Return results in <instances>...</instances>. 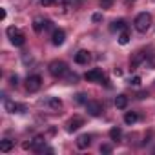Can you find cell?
<instances>
[{
  "label": "cell",
  "mask_w": 155,
  "mask_h": 155,
  "mask_svg": "<svg viewBox=\"0 0 155 155\" xmlns=\"http://www.w3.org/2000/svg\"><path fill=\"white\" fill-rule=\"evenodd\" d=\"M130 84L131 86H140V77H133V79H130Z\"/></svg>",
  "instance_id": "cell-25"
},
{
  "label": "cell",
  "mask_w": 155,
  "mask_h": 155,
  "mask_svg": "<svg viewBox=\"0 0 155 155\" xmlns=\"http://www.w3.org/2000/svg\"><path fill=\"white\" fill-rule=\"evenodd\" d=\"M82 124H84V119L75 117V119H71V120L68 122V131H77V130H79Z\"/></svg>",
  "instance_id": "cell-11"
},
{
  "label": "cell",
  "mask_w": 155,
  "mask_h": 155,
  "mask_svg": "<svg viewBox=\"0 0 155 155\" xmlns=\"http://www.w3.org/2000/svg\"><path fill=\"white\" fill-rule=\"evenodd\" d=\"M111 150H113V148H111L110 144H102V146H101V153H111Z\"/></svg>",
  "instance_id": "cell-24"
},
{
  "label": "cell",
  "mask_w": 155,
  "mask_h": 155,
  "mask_svg": "<svg viewBox=\"0 0 155 155\" xmlns=\"http://www.w3.org/2000/svg\"><path fill=\"white\" fill-rule=\"evenodd\" d=\"M128 42H130V33L124 29V31L119 35V44H122V46H124V44H128Z\"/></svg>",
  "instance_id": "cell-21"
},
{
  "label": "cell",
  "mask_w": 155,
  "mask_h": 155,
  "mask_svg": "<svg viewBox=\"0 0 155 155\" xmlns=\"http://www.w3.org/2000/svg\"><path fill=\"white\" fill-rule=\"evenodd\" d=\"M133 24H135V29L139 33H146L150 29V26H151V15L150 13H139L135 17V22Z\"/></svg>",
  "instance_id": "cell-1"
},
{
  "label": "cell",
  "mask_w": 155,
  "mask_h": 155,
  "mask_svg": "<svg viewBox=\"0 0 155 155\" xmlns=\"http://www.w3.org/2000/svg\"><path fill=\"white\" fill-rule=\"evenodd\" d=\"M64 40H66V33H64L62 29H55L53 35H51V42H53L55 46H62Z\"/></svg>",
  "instance_id": "cell-7"
},
{
  "label": "cell",
  "mask_w": 155,
  "mask_h": 155,
  "mask_svg": "<svg viewBox=\"0 0 155 155\" xmlns=\"http://www.w3.org/2000/svg\"><path fill=\"white\" fill-rule=\"evenodd\" d=\"M90 58H91V55H90V51H86V49L75 53V62H77V64H88Z\"/></svg>",
  "instance_id": "cell-9"
},
{
  "label": "cell",
  "mask_w": 155,
  "mask_h": 155,
  "mask_svg": "<svg viewBox=\"0 0 155 155\" xmlns=\"http://www.w3.org/2000/svg\"><path fill=\"white\" fill-rule=\"evenodd\" d=\"M120 137H122V130L120 128H111L110 130V139L111 140H119Z\"/></svg>",
  "instance_id": "cell-19"
},
{
  "label": "cell",
  "mask_w": 155,
  "mask_h": 155,
  "mask_svg": "<svg viewBox=\"0 0 155 155\" xmlns=\"http://www.w3.org/2000/svg\"><path fill=\"white\" fill-rule=\"evenodd\" d=\"M9 82H11L13 86H17V84H18V77H17V75H13L11 79H9Z\"/></svg>",
  "instance_id": "cell-29"
},
{
  "label": "cell",
  "mask_w": 155,
  "mask_h": 155,
  "mask_svg": "<svg viewBox=\"0 0 155 155\" xmlns=\"http://www.w3.org/2000/svg\"><path fill=\"white\" fill-rule=\"evenodd\" d=\"M137 97H139V99H146V97H148V93H146V91H142V93H139Z\"/></svg>",
  "instance_id": "cell-30"
},
{
  "label": "cell",
  "mask_w": 155,
  "mask_h": 155,
  "mask_svg": "<svg viewBox=\"0 0 155 155\" xmlns=\"http://www.w3.org/2000/svg\"><path fill=\"white\" fill-rule=\"evenodd\" d=\"M142 60H144V55H142V53H137V55L131 58V62H130V64H131V69H135V68H137Z\"/></svg>",
  "instance_id": "cell-20"
},
{
  "label": "cell",
  "mask_w": 155,
  "mask_h": 155,
  "mask_svg": "<svg viewBox=\"0 0 155 155\" xmlns=\"http://www.w3.org/2000/svg\"><path fill=\"white\" fill-rule=\"evenodd\" d=\"M91 142V135H79L77 137V148H81V150H86Z\"/></svg>",
  "instance_id": "cell-10"
},
{
  "label": "cell",
  "mask_w": 155,
  "mask_h": 155,
  "mask_svg": "<svg viewBox=\"0 0 155 155\" xmlns=\"http://www.w3.org/2000/svg\"><path fill=\"white\" fill-rule=\"evenodd\" d=\"M11 150H13V140H9V139L0 140V151H2V153H8Z\"/></svg>",
  "instance_id": "cell-15"
},
{
  "label": "cell",
  "mask_w": 155,
  "mask_h": 155,
  "mask_svg": "<svg viewBox=\"0 0 155 155\" xmlns=\"http://www.w3.org/2000/svg\"><path fill=\"white\" fill-rule=\"evenodd\" d=\"M84 77H86L88 82H101V81H102V71H101V69H91V71H88Z\"/></svg>",
  "instance_id": "cell-6"
},
{
  "label": "cell",
  "mask_w": 155,
  "mask_h": 155,
  "mask_svg": "<svg viewBox=\"0 0 155 155\" xmlns=\"http://www.w3.org/2000/svg\"><path fill=\"white\" fill-rule=\"evenodd\" d=\"M9 38H11V44H13V46H22V44L26 42V37H24L20 31H18V33H15V35H13V37H9Z\"/></svg>",
  "instance_id": "cell-16"
},
{
  "label": "cell",
  "mask_w": 155,
  "mask_h": 155,
  "mask_svg": "<svg viewBox=\"0 0 155 155\" xmlns=\"http://www.w3.org/2000/svg\"><path fill=\"white\" fill-rule=\"evenodd\" d=\"M15 33H18V29H17V28H8V35H9V37H13Z\"/></svg>",
  "instance_id": "cell-28"
},
{
  "label": "cell",
  "mask_w": 155,
  "mask_h": 155,
  "mask_svg": "<svg viewBox=\"0 0 155 155\" xmlns=\"http://www.w3.org/2000/svg\"><path fill=\"white\" fill-rule=\"evenodd\" d=\"M46 148V139L42 137V135H37L33 140H31V150H35V151H42Z\"/></svg>",
  "instance_id": "cell-8"
},
{
  "label": "cell",
  "mask_w": 155,
  "mask_h": 155,
  "mask_svg": "<svg viewBox=\"0 0 155 155\" xmlns=\"http://www.w3.org/2000/svg\"><path fill=\"white\" fill-rule=\"evenodd\" d=\"M0 18H2V20L6 18V9H0Z\"/></svg>",
  "instance_id": "cell-31"
},
{
  "label": "cell",
  "mask_w": 155,
  "mask_h": 155,
  "mask_svg": "<svg viewBox=\"0 0 155 155\" xmlns=\"http://www.w3.org/2000/svg\"><path fill=\"white\" fill-rule=\"evenodd\" d=\"M4 108H6V111H9V113H24V111H26V106H24V104H17V102H13V101H6V102H4Z\"/></svg>",
  "instance_id": "cell-4"
},
{
  "label": "cell",
  "mask_w": 155,
  "mask_h": 155,
  "mask_svg": "<svg viewBox=\"0 0 155 155\" xmlns=\"http://www.w3.org/2000/svg\"><path fill=\"white\" fill-rule=\"evenodd\" d=\"M113 73H115V75H122V69H119V68H115V69H113Z\"/></svg>",
  "instance_id": "cell-32"
},
{
  "label": "cell",
  "mask_w": 155,
  "mask_h": 155,
  "mask_svg": "<svg viewBox=\"0 0 155 155\" xmlns=\"http://www.w3.org/2000/svg\"><path fill=\"white\" fill-rule=\"evenodd\" d=\"M46 104H48V108H49V110H55V111L62 108V101H60V99H57V97H49Z\"/></svg>",
  "instance_id": "cell-12"
},
{
  "label": "cell",
  "mask_w": 155,
  "mask_h": 155,
  "mask_svg": "<svg viewBox=\"0 0 155 155\" xmlns=\"http://www.w3.org/2000/svg\"><path fill=\"white\" fill-rule=\"evenodd\" d=\"M86 110H88V113H90L91 117H99L101 111H102V106H101L99 102H95V101H88V102H86Z\"/></svg>",
  "instance_id": "cell-5"
},
{
  "label": "cell",
  "mask_w": 155,
  "mask_h": 155,
  "mask_svg": "<svg viewBox=\"0 0 155 155\" xmlns=\"http://www.w3.org/2000/svg\"><path fill=\"white\" fill-rule=\"evenodd\" d=\"M137 119H139V115H137L135 111H128V113L124 115V122H126V124H135Z\"/></svg>",
  "instance_id": "cell-18"
},
{
  "label": "cell",
  "mask_w": 155,
  "mask_h": 155,
  "mask_svg": "<svg viewBox=\"0 0 155 155\" xmlns=\"http://www.w3.org/2000/svg\"><path fill=\"white\" fill-rule=\"evenodd\" d=\"M57 2V0H40V6H44V8H48V6H53Z\"/></svg>",
  "instance_id": "cell-26"
},
{
  "label": "cell",
  "mask_w": 155,
  "mask_h": 155,
  "mask_svg": "<svg viewBox=\"0 0 155 155\" xmlns=\"http://www.w3.org/2000/svg\"><path fill=\"white\" fill-rule=\"evenodd\" d=\"M113 2H115V0H101V8L102 9H110L113 6Z\"/></svg>",
  "instance_id": "cell-22"
},
{
  "label": "cell",
  "mask_w": 155,
  "mask_h": 155,
  "mask_svg": "<svg viewBox=\"0 0 155 155\" xmlns=\"http://www.w3.org/2000/svg\"><path fill=\"white\" fill-rule=\"evenodd\" d=\"M33 29H35L37 33H40L42 29H46V20H44L42 17H35V20H33Z\"/></svg>",
  "instance_id": "cell-13"
},
{
  "label": "cell",
  "mask_w": 155,
  "mask_h": 155,
  "mask_svg": "<svg viewBox=\"0 0 155 155\" xmlns=\"http://www.w3.org/2000/svg\"><path fill=\"white\" fill-rule=\"evenodd\" d=\"M75 99H77V102H81V104H86V102H88V99H86V95H84V93H79Z\"/></svg>",
  "instance_id": "cell-23"
},
{
  "label": "cell",
  "mask_w": 155,
  "mask_h": 155,
  "mask_svg": "<svg viewBox=\"0 0 155 155\" xmlns=\"http://www.w3.org/2000/svg\"><path fill=\"white\" fill-rule=\"evenodd\" d=\"M40 86H42V77H40V75H31V77H28V81H26V90H28L29 93L40 90Z\"/></svg>",
  "instance_id": "cell-3"
},
{
  "label": "cell",
  "mask_w": 155,
  "mask_h": 155,
  "mask_svg": "<svg viewBox=\"0 0 155 155\" xmlns=\"http://www.w3.org/2000/svg\"><path fill=\"white\" fill-rule=\"evenodd\" d=\"M91 20H93V22H101V20H102V15H101V13H95V15L91 17Z\"/></svg>",
  "instance_id": "cell-27"
},
{
  "label": "cell",
  "mask_w": 155,
  "mask_h": 155,
  "mask_svg": "<svg viewBox=\"0 0 155 155\" xmlns=\"http://www.w3.org/2000/svg\"><path fill=\"white\" fill-rule=\"evenodd\" d=\"M66 71H68V66H66V62H62V60H53V62L49 64V73H51L53 77H62Z\"/></svg>",
  "instance_id": "cell-2"
},
{
  "label": "cell",
  "mask_w": 155,
  "mask_h": 155,
  "mask_svg": "<svg viewBox=\"0 0 155 155\" xmlns=\"http://www.w3.org/2000/svg\"><path fill=\"white\" fill-rule=\"evenodd\" d=\"M110 29H111V31H124V29H126V20H122V18L113 20L111 26H110Z\"/></svg>",
  "instance_id": "cell-14"
},
{
  "label": "cell",
  "mask_w": 155,
  "mask_h": 155,
  "mask_svg": "<svg viewBox=\"0 0 155 155\" xmlns=\"http://www.w3.org/2000/svg\"><path fill=\"white\" fill-rule=\"evenodd\" d=\"M115 106H117L119 110H126V106H128V97H126V95H119V97L115 99Z\"/></svg>",
  "instance_id": "cell-17"
}]
</instances>
